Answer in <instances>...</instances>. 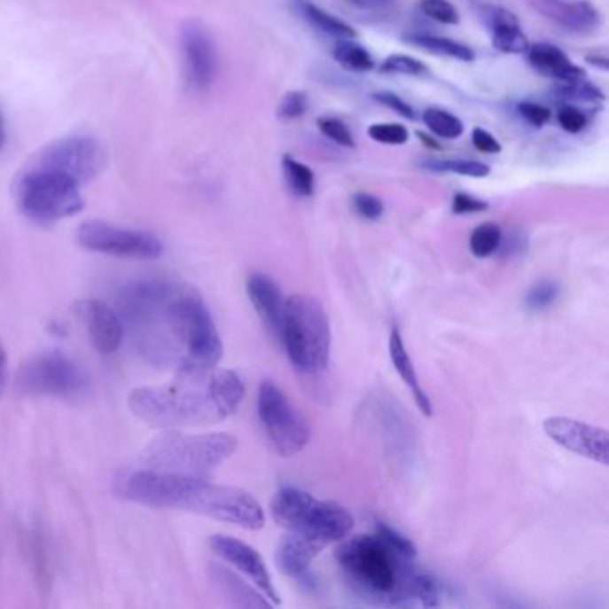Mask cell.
<instances>
[{
	"label": "cell",
	"instance_id": "836d02e7",
	"mask_svg": "<svg viewBox=\"0 0 609 609\" xmlns=\"http://www.w3.org/2000/svg\"><path fill=\"white\" fill-rule=\"evenodd\" d=\"M383 74H402V75H424L429 72L427 65L420 59L406 56V54H394L385 59L381 65Z\"/></svg>",
	"mask_w": 609,
	"mask_h": 609
},
{
	"label": "cell",
	"instance_id": "8992f818",
	"mask_svg": "<svg viewBox=\"0 0 609 609\" xmlns=\"http://www.w3.org/2000/svg\"><path fill=\"white\" fill-rule=\"evenodd\" d=\"M270 513L279 527L316 543L320 549L340 543L354 529V517L347 508L320 501L293 486H285L274 496Z\"/></svg>",
	"mask_w": 609,
	"mask_h": 609
},
{
	"label": "cell",
	"instance_id": "d6986e66",
	"mask_svg": "<svg viewBox=\"0 0 609 609\" xmlns=\"http://www.w3.org/2000/svg\"><path fill=\"white\" fill-rule=\"evenodd\" d=\"M480 19L492 36L494 47L503 54H524L529 42L520 29L519 19L501 6H482Z\"/></svg>",
	"mask_w": 609,
	"mask_h": 609
},
{
	"label": "cell",
	"instance_id": "7bdbcfd3",
	"mask_svg": "<svg viewBox=\"0 0 609 609\" xmlns=\"http://www.w3.org/2000/svg\"><path fill=\"white\" fill-rule=\"evenodd\" d=\"M374 98L379 104H383V105L390 107L392 111H395L397 114H401V116H404L408 120H415V109L410 105V102H406L399 95L390 93V91H378V93H374Z\"/></svg>",
	"mask_w": 609,
	"mask_h": 609
},
{
	"label": "cell",
	"instance_id": "5b68a950",
	"mask_svg": "<svg viewBox=\"0 0 609 609\" xmlns=\"http://www.w3.org/2000/svg\"><path fill=\"white\" fill-rule=\"evenodd\" d=\"M238 447V440L229 433L190 434L179 429H167L156 436L142 452V468L206 477L218 465L227 461Z\"/></svg>",
	"mask_w": 609,
	"mask_h": 609
},
{
	"label": "cell",
	"instance_id": "d6a6232c",
	"mask_svg": "<svg viewBox=\"0 0 609 609\" xmlns=\"http://www.w3.org/2000/svg\"><path fill=\"white\" fill-rule=\"evenodd\" d=\"M316 126H318V131L329 138L331 142H334L336 145L340 147H354L355 145V140L348 129V126L345 124L343 120L340 118H320L316 121Z\"/></svg>",
	"mask_w": 609,
	"mask_h": 609
},
{
	"label": "cell",
	"instance_id": "f1b7e54d",
	"mask_svg": "<svg viewBox=\"0 0 609 609\" xmlns=\"http://www.w3.org/2000/svg\"><path fill=\"white\" fill-rule=\"evenodd\" d=\"M422 168L434 174H457L466 177H486L490 174V167L480 161L472 160H427L422 163Z\"/></svg>",
	"mask_w": 609,
	"mask_h": 609
},
{
	"label": "cell",
	"instance_id": "9c48e42d",
	"mask_svg": "<svg viewBox=\"0 0 609 609\" xmlns=\"http://www.w3.org/2000/svg\"><path fill=\"white\" fill-rule=\"evenodd\" d=\"M258 415L279 456H295L308 445V420L286 394L269 379L263 381L258 390Z\"/></svg>",
	"mask_w": 609,
	"mask_h": 609
},
{
	"label": "cell",
	"instance_id": "d4e9b609",
	"mask_svg": "<svg viewBox=\"0 0 609 609\" xmlns=\"http://www.w3.org/2000/svg\"><path fill=\"white\" fill-rule=\"evenodd\" d=\"M406 40L411 45L424 49L431 54L441 56V58H450V59H457V61H473L475 59V52L468 45L459 43V42L450 40V38L433 36V35H410Z\"/></svg>",
	"mask_w": 609,
	"mask_h": 609
},
{
	"label": "cell",
	"instance_id": "cb8c5ba5",
	"mask_svg": "<svg viewBox=\"0 0 609 609\" xmlns=\"http://www.w3.org/2000/svg\"><path fill=\"white\" fill-rule=\"evenodd\" d=\"M293 10L308 26H311L322 35H327L338 40H348L355 36V31L348 24L324 12L322 8L313 4L311 0H293Z\"/></svg>",
	"mask_w": 609,
	"mask_h": 609
},
{
	"label": "cell",
	"instance_id": "bcb514c9",
	"mask_svg": "<svg viewBox=\"0 0 609 609\" xmlns=\"http://www.w3.org/2000/svg\"><path fill=\"white\" fill-rule=\"evenodd\" d=\"M6 379H8V354L3 341H0V399H3V394H4Z\"/></svg>",
	"mask_w": 609,
	"mask_h": 609
},
{
	"label": "cell",
	"instance_id": "f6af8a7d",
	"mask_svg": "<svg viewBox=\"0 0 609 609\" xmlns=\"http://www.w3.org/2000/svg\"><path fill=\"white\" fill-rule=\"evenodd\" d=\"M347 3L361 10H386L395 4V0H347Z\"/></svg>",
	"mask_w": 609,
	"mask_h": 609
},
{
	"label": "cell",
	"instance_id": "e575fe53",
	"mask_svg": "<svg viewBox=\"0 0 609 609\" xmlns=\"http://www.w3.org/2000/svg\"><path fill=\"white\" fill-rule=\"evenodd\" d=\"M420 10L426 17L445 26H456L459 22V12L449 0H420Z\"/></svg>",
	"mask_w": 609,
	"mask_h": 609
},
{
	"label": "cell",
	"instance_id": "d590c367",
	"mask_svg": "<svg viewBox=\"0 0 609 609\" xmlns=\"http://www.w3.org/2000/svg\"><path fill=\"white\" fill-rule=\"evenodd\" d=\"M369 137L386 145H404L410 140L408 129L401 124H372L369 128Z\"/></svg>",
	"mask_w": 609,
	"mask_h": 609
},
{
	"label": "cell",
	"instance_id": "b9f144b4",
	"mask_svg": "<svg viewBox=\"0 0 609 609\" xmlns=\"http://www.w3.org/2000/svg\"><path fill=\"white\" fill-rule=\"evenodd\" d=\"M488 209V202L475 199L468 193H456L452 199V213L456 215H470V213H482Z\"/></svg>",
	"mask_w": 609,
	"mask_h": 609
},
{
	"label": "cell",
	"instance_id": "7402d4cb",
	"mask_svg": "<svg viewBox=\"0 0 609 609\" xmlns=\"http://www.w3.org/2000/svg\"><path fill=\"white\" fill-rule=\"evenodd\" d=\"M390 359H392V364L395 367V371L399 372L401 379L410 388L420 413L426 417H431L433 415V404H431L429 397L426 395V392L418 381L411 355L408 354V348L404 345V340H402L399 329H394L392 336H390Z\"/></svg>",
	"mask_w": 609,
	"mask_h": 609
},
{
	"label": "cell",
	"instance_id": "44dd1931",
	"mask_svg": "<svg viewBox=\"0 0 609 609\" xmlns=\"http://www.w3.org/2000/svg\"><path fill=\"white\" fill-rule=\"evenodd\" d=\"M529 63L547 77L558 79L561 82L584 79V70L570 61V58L556 45L540 42L527 49Z\"/></svg>",
	"mask_w": 609,
	"mask_h": 609
},
{
	"label": "cell",
	"instance_id": "4dcf8cb0",
	"mask_svg": "<svg viewBox=\"0 0 609 609\" xmlns=\"http://www.w3.org/2000/svg\"><path fill=\"white\" fill-rule=\"evenodd\" d=\"M558 93L563 97V98H568V100H584V102H602L605 98L604 91L588 82L586 77L584 79H577V81H566L563 84L558 86Z\"/></svg>",
	"mask_w": 609,
	"mask_h": 609
},
{
	"label": "cell",
	"instance_id": "83f0119b",
	"mask_svg": "<svg viewBox=\"0 0 609 609\" xmlns=\"http://www.w3.org/2000/svg\"><path fill=\"white\" fill-rule=\"evenodd\" d=\"M424 124L427 126V129L445 140H456L463 135L465 128H463V121L454 116L452 113L440 109V107H429L424 111Z\"/></svg>",
	"mask_w": 609,
	"mask_h": 609
},
{
	"label": "cell",
	"instance_id": "f546056e",
	"mask_svg": "<svg viewBox=\"0 0 609 609\" xmlns=\"http://www.w3.org/2000/svg\"><path fill=\"white\" fill-rule=\"evenodd\" d=\"M283 170L290 190L297 197L308 199L315 193V174L308 165L293 160L292 156H285Z\"/></svg>",
	"mask_w": 609,
	"mask_h": 609
},
{
	"label": "cell",
	"instance_id": "7a4b0ae2",
	"mask_svg": "<svg viewBox=\"0 0 609 609\" xmlns=\"http://www.w3.org/2000/svg\"><path fill=\"white\" fill-rule=\"evenodd\" d=\"M176 379L161 386H142L129 394L131 413L161 429L209 426L229 418L246 397L239 376L220 367L176 372Z\"/></svg>",
	"mask_w": 609,
	"mask_h": 609
},
{
	"label": "cell",
	"instance_id": "74e56055",
	"mask_svg": "<svg viewBox=\"0 0 609 609\" xmlns=\"http://www.w3.org/2000/svg\"><path fill=\"white\" fill-rule=\"evenodd\" d=\"M308 111V95L304 91H288L277 109V118L283 121H292L301 118Z\"/></svg>",
	"mask_w": 609,
	"mask_h": 609
},
{
	"label": "cell",
	"instance_id": "6da1fadb",
	"mask_svg": "<svg viewBox=\"0 0 609 609\" xmlns=\"http://www.w3.org/2000/svg\"><path fill=\"white\" fill-rule=\"evenodd\" d=\"M116 313L138 354L156 369H206L223 355L213 316L191 285L165 279L131 283L120 292Z\"/></svg>",
	"mask_w": 609,
	"mask_h": 609
},
{
	"label": "cell",
	"instance_id": "2e32d148",
	"mask_svg": "<svg viewBox=\"0 0 609 609\" xmlns=\"http://www.w3.org/2000/svg\"><path fill=\"white\" fill-rule=\"evenodd\" d=\"M75 313L84 324L93 347L100 354H113L118 350L126 331L113 308L97 299H86L75 304Z\"/></svg>",
	"mask_w": 609,
	"mask_h": 609
},
{
	"label": "cell",
	"instance_id": "ba28073f",
	"mask_svg": "<svg viewBox=\"0 0 609 609\" xmlns=\"http://www.w3.org/2000/svg\"><path fill=\"white\" fill-rule=\"evenodd\" d=\"M13 197L20 213L42 225L70 218L84 207L81 183L29 163L15 179Z\"/></svg>",
	"mask_w": 609,
	"mask_h": 609
},
{
	"label": "cell",
	"instance_id": "603a6c76",
	"mask_svg": "<svg viewBox=\"0 0 609 609\" xmlns=\"http://www.w3.org/2000/svg\"><path fill=\"white\" fill-rule=\"evenodd\" d=\"M547 17L572 33H591L598 29L602 22L598 10L588 0H566V3L561 0Z\"/></svg>",
	"mask_w": 609,
	"mask_h": 609
},
{
	"label": "cell",
	"instance_id": "3957f363",
	"mask_svg": "<svg viewBox=\"0 0 609 609\" xmlns=\"http://www.w3.org/2000/svg\"><path fill=\"white\" fill-rule=\"evenodd\" d=\"M334 559L352 591L369 604L433 607L441 602V582L378 535L347 536L336 547Z\"/></svg>",
	"mask_w": 609,
	"mask_h": 609
},
{
	"label": "cell",
	"instance_id": "5bb4252c",
	"mask_svg": "<svg viewBox=\"0 0 609 609\" xmlns=\"http://www.w3.org/2000/svg\"><path fill=\"white\" fill-rule=\"evenodd\" d=\"M543 431L563 449L607 466L609 434L605 429L568 417H550L543 422Z\"/></svg>",
	"mask_w": 609,
	"mask_h": 609
},
{
	"label": "cell",
	"instance_id": "ffe728a7",
	"mask_svg": "<svg viewBox=\"0 0 609 609\" xmlns=\"http://www.w3.org/2000/svg\"><path fill=\"white\" fill-rule=\"evenodd\" d=\"M209 581L213 582L215 589L225 597V600L238 607H270L274 605L262 591H256L251 584H247L234 572L225 568L220 563H209L207 568Z\"/></svg>",
	"mask_w": 609,
	"mask_h": 609
},
{
	"label": "cell",
	"instance_id": "ac0fdd59",
	"mask_svg": "<svg viewBox=\"0 0 609 609\" xmlns=\"http://www.w3.org/2000/svg\"><path fill=\"white\" fill-rule=\"evenodd\" d=\"M247 293L265 327L279 340L286 301L277 283L267 274H254L247 281Z\"/></svg>",
	"mask_w": 609,
	"mask_h": 609
},
{
	"label": "cell",
	"instance_id": "c3c4849f",
	"mask_svg": "<svg viewBox=\"0 0 609 609\" xmlns=\"http://www.w3.org/2000/svg\"><path fill=\"white\" fill-rule=\"evenodd\" d=\"M6 144V128H4V118L0 114V149Z\"/></svg>",
	"mask_w": 609,
	"mask_h": 609
},
{
	"label": "cell",
	"instance_id": "277c9868",
	"mask_svg": "<svg viewBox=\"0 0 609 609\" xmlns=\"http://www.w3.org/2000/svg\"><path fill=\"white\" fill-rule=\"evenodd\" d=\"M118 494L144 506L183 510L249 531L265 526V511L256 497L206 477L140 468L118 480Z\"/></svg>",
	"mask_w": 609,
	"mask_h": 609
},
{
	"label": "cell",
	"instance_id": "4316f807",
	"mask_svg": "<svg viewBox=\"0 0 609 609\" xmlns=\"http://www.w3.org/2000/svg\"><path fill=\"white\" fill-rule=\"evenodd\" d=\"M503 229L494 222L477 225L470 234V251L475 258H488L501 249Z\"/></svg>",
	"mask_w": 609,
	"mask_h": 609
},
{
	"label": "cell",
	"instance_id": "30bf717a",
	"mask_svg": "<svg viewBox=\"0 0 609 609\" xmlns=\"http://www.w3.org/2000/svg\"><path fill=\"white\" fill-rule=\"evenodd\" d=\"M88 386L77 363L61 352H42L29 357L17 374V388L26 395L75 397Z\"/></svg>",
	"mask_w": 609,
	"mask_h": 609
},
{
	"label": "cell",
	"instance_id": "484cf974",
	"mask_svg": "<svg viewBox=\"0 0 609 609\" xmlns=\"http://www.w3.org/2000/svg\"><path fill=\"white\" fill-rule=\"evenodd\" d=\"M332 56L336 59L338 65H341L345 70L348 72H357V74H364V72H371L376 66V61L372 58V54L352 42H340L334 51Z\"/></svg>",
	"mask_w": 609,
	"mask_h": 609
},
{
	"label": "cell",
	"instance_id": "8d00e7d4",
	"mask_svg": "<svg viewBox=\"0 0 609 609\" xmlns=\"http://www.w3.org/2000/svg\"><path fill=\"white\" fill-rule=\"evenodd\" d=\"M376 535H378L385 543H388L392 549H395L399 554L408 556V558H415V556H417V547H415V543H413L410 538H406L404 535H401L397 529L390 527L388 524L378 522V526H376Z\"/></svg>",
	"mask_w": 609,
	"mask_h": 609
},
{
	"label": "cell",
	"instance_id": "8fae6325",
	"mask_svg": "<svg viewBox=\"0 0 609 609\" xmlns=\"http://www.w3.org/2000/svg\"><path fill=\"white\" fill-rule=\"evenodd\" d=\"M75 238L82 249L114 258L149 262L163 254V243L156 234L111 225L100 220L81 223Z\"/></svg>",
	"mask_w": 609,
	"mask_h": 609
},
{
	"label": "cell",
	"instance_id": "ab89813d",
	"mask_svg": "<svg viewBox=\"0 0 609 609\" xmlns=\"http://www.w3.org/2000/svg\"><path fill=\"white\" fill-rule=\"evenodd\" d=\"M352 204H354L355 213L367 220H379L385 213L383 200L372 193H364V191L355 193L352 199Z\"/></svg>",
	"mask_w": 609,
	"mask_h": 609
},
{
	"label": "cell",
	"instance_id": "ee69618b",
	"mask_svg": "<svg viewBox=\"0 0 609 609\" xmlns=\"http://www.w3.org/2000/svg\"><path fill=\"white\" fill-rule=\"evenodd\" d=\"M472 144L477 151L484 152V154H499L501 152V144L488 133L480 128H475L472 131Z\"/></svg>",
	"mask_w": 609,
	"mask_h": 609
},
{
	"label": "cell",
	"instance_id": "681fc988",
	"mask_svg": "<svg viewBox=\"0 0 609 609\" xmlns=\"http://www.w3.org/2000/svg\"><path fill=\"white\" fill-rule=\"evenodd\" d=\"M418 138L422 140V142H426V144H429V147H433V149H440V145L434 142V140H431L429 137H426V135H422V133H418Z\"/></svg>",
	"mask_w": 609,
	"mask_h": 609
},
{
	"label": "cell",
	"instance_id": "60d3db41",
	"mask_svg": "<svg viewBox=\"0 0 609 609\" xmlns=\"http://www.w3.org/2000/svg\"><path fill=\"white\" fill-rule=\"evenodd\" d=\"M517 111L519 114L529 121V124L533 128H543L547 121L552 118V111L543 105V104H536V102H529V100H524L517 105Z\"/></svg>",
	"mask_w": 609,
	"mask_h": 609
},
{
	"label": "cell",
	"instance_id": "e0dca14e",
	"mask_svg": "<svg viewBox=\"0 0 609 609\" xmlns=\"http://www.w3.org/2000/svg\"><path fill=\"white\" fill-rule=\"evenodd\" d=\"M320 550L322 549L316 543L288 533L277 545L276 563L288 577L295 579L308 589H313L316 586V579L311 574V563Z\"/></svg>",
	"mask_w": 609,
	"mask_h": 609
},
{
	"label": "cell",
	"instance_id": "52a82bcc",
	"mask_svg": "<svg viewBox=\"0 0 609 609\" xmlns=\"http://www.w3.org/2000/svg\"><path fill=\"white\" fill-rule=\"evenodd\" d=\"M279 341L299 372L325 371L331 355V325L324 306L309 295L288 297Z\"/></svg>",
	"mask_w": 609,
	"mask_h": 609
},
{
	"label": "cell",
	"instance_id": "1f68e13d",
	"mask_svg": "<svg viewBox=\"0 0 609 609\" xmlns=\"http://www.w3.org/2000/svg\"><path fill=\"white\" fill-rule=\"evenodd\" d=\"M559 297V285L554 281L536 283L526 295V308L529 311H543L550 308Z\"/></svg>",
	"mask_w": 609,
	"mask_h": 609
},
{
	"label": "cell",
	"instance_id": "7c38bea8",
	"mask_svg": "<svg viewBox=\"0 0 609 609\" xmlns=\"http://www.w3.org/2000/svg\"><path fill=\"white\" fill-rule=\"evenodd\" d=\"M104 161V149L95 138L68 137L43 147L29 160V165L66 174L82 184L102 170Z\"/></svg>",
	"mask_w": 609,
	"mask_h": 609
},
{
	"label": "cell",
	"instance_id": "f35d334b",
	"mask_svg": "<svg viewBox=\"0 0 609 609\" xmlns=\"http://www.w3.org/2000/svg\"><path fill=\"white\" fill-rule=\"evenodd\" d=\"M558 121H559V126L563 131H566L570 135H579L588 126V116L577 105L566 104L558 111Z\"/></svg>",
	"mask_w": 609,
	"mask_h": 609
},
{
	"label": "cell",
	"instance_id": "4fadbf2b",
	"mask_svg": "<svg viewBox=\"0 0 609 609\" xmlns=\"http://www.w3.org/2000/svg\"><path fill=\"white\" fill-rule=\"evenodd\" d=\"M181 49L188 86L195 91H206L218 70V56L209 31L199 22L190 20L181 31Z\"/></svg>",
	"mask_w": 609,
	"mask_h": 609
},
{
	"label": "cell",
	"instance_id": "7dc6e473",
	"mask_svg": "<svg viewBox=\"0 0 609 609\" xmlns=\"http://www.w3.org/2000/svg\"><path fill=\"white\" fill-rule=\"evenodd\" d=\"M586 61L589 63V65H593L595 68H600V70H607V58L602 54H589V56H586Z\"/></svg>",
	"mask_w": 609,
	"mask_h": 609
},
{
	"label": "cell",
	"instance_id": "9a60e30c",
	"mask_svg": "<svg viewBox=\"0 0 609 609\" xmlns=\"http://www.w3.org/2000/svg\"><path fill=\"white\" fill-rule=\"evenodd\" d=\"M209 549L225 563L234 566L239 574L249 577L254 586L274 604L279 605L281 598L272 582L270 572L256 549L249 543L227 535H215L209 538Z\"/></svg>",
	"mask_w": 609,
	"mask_h": 609
}]
</instances>
